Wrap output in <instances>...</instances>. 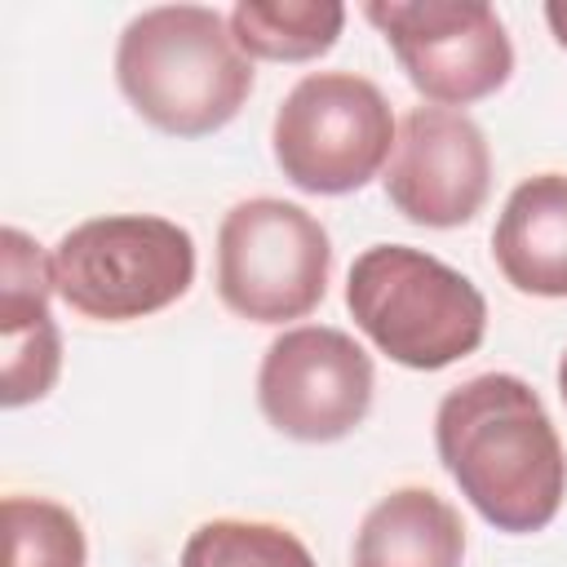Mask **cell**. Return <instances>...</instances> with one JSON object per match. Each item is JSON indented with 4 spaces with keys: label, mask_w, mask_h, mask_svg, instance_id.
I'll list each match as a JSON object with an SVG mask.
<instances>
[{
    "label": "cell",
    "mask_w": 567,
    "mask_h": 567,
    "mask_svg": "<svg viewBox=\"0 0 567 567\" xmlns=\"http://www.w3.org/2000/svg\"><path fill=\"white\" fill-rule=\"evenodd\" d=\"M341 22L346 9L337 0H239L230 35L248 58L310 62L337 44Z\"/></svg>",
    "instance_id": "obj_12"
},
{
    "label": "cell",
    "mask_w": 567,
    "mask_h": 567,
    "mask_svg": "<svg viewBox=\"0 0 567 567\" xmlns=\"http://www.w3.org/2000/svg\"><path fill=\"white\" fill-rule=\"evenodd\" d=\"M492 252L501 275L532 297H567V177L563 173H540L527 177L496 230H492Z\"/></svg>",
    "instance_id": "obj_10"
},
{
    "label": "cell",
    "mask_w": 567,
    "mask_h": 567,
    "mask_svg": "<svg viewBox=\"0 0 567 567\" xmlns=\"http://www.w3.org/2000/svg\"><path fill=\"white\" fill-rule=\"evenodd\" d=\"M390 204L416 226H465L492 190V155L478 124L447 106H416L403 115L390 164Z\"/></svg>",
    "instance_id": "obj_9"
},
{
    "label": "cell",
    "mask_w": 567,
    "mask_h": 567,
    "mask_svg": "<svg viewBox=\"0 0 567 567\" xmlns=\"http://www.w3.org/2000/svg\"><path fill=\"white\" fill-rule=\"evenodd\" d=\"M558 394H563V403H567V354H563V363H558Z\"/></svg>",
    "instance_id": "obj_18"
},
{
    "label": "cell",
    "mask_w": 567,
    "mask_h": 567,
    "mask_svg": "<svg viewBox=\"0 0 567 567\" xmlns=\"http://www.w3.org/2000/svg\"><path fill=\"white\" fill-rule=\"evenodd\" d=\"M545 18H549L554 40L567 49V0H549V4H545Z\"/></svg>",
    "instance_id": "obj_17"
},
{
    "label": "cell",
    "mask_w": 567,
    "mask_h": 567,
    "mask_svg": "<svg viewBox=\"0 0 567 567\" xmlns=\"http://www.w3.org/2000/svg\"><path fill=\"white\" fill-rule=\"evenodd\" d=\"M363 18L390 40L416 93L447 111L496 93L514 71L509 35L483 0H390Z\"/></svg>",
    "instance_id": "obj_7"
},
{
    "label": "cell",
    "mask_w": 567,
    "mask_h": 567,
    "mask_svg": "<svg viewBox=\"0 0 567 567\" xmlns=\"http://www.w3.org/2000/svg\"><path fill=\"white\" fill-rule=\"evenodd\" d=\"M62 368V341H58V323H35L27 332L0 337V403L4 408H22L35 403L53 390Z\"/></svg>",
    "instance_id": "obj_16"
},
{
    "label": "cell",
    "mask_w": 567,
    "mask_h": 567,
    "mask_svg": "<svg viewBox=\"0 0 567 567\" xmlns=\"http://www.w3.org/2000/svg\"><path fill=\"white\" fill-rule=\"evenodd\" d=\"M443 470L496 532H540L567 492L563 443L536 390L509 372L456 385L434 416Z\"/></svg>",
    "instance_id": "obj_1"
},
{
    "label": "cell",
    "mask_w": 567,
    "mask_h": 567,
    "mask_svg": "<svg viewBox=\"0 0 567 567\" xmlns=\"http://www.w3.org/2000/svg\"><path fill=\"white\" fill-rule=\"evenodd\" d=\"M261 416L297 443H337L372 408V359L341 328L306 323L270 341L257 372Z\"/></svg>",
    "instance_id": "obj_8"
},
{
    "label": "cell",
    "mask_w": 567,
    "mask_h": 567,
    "mask_svg": "<svg viewBox=\"0 0 567 567\" xmlns=\"http://www.w3.org/2000/svg\"><path fill=\"white\" fill-rule=\"evenodd\" d=\"M346 306L381 354L403 368L439 372L483 346V292L439 257L403 244H377L354 257Z\"/></svg>",
    "instance_id": "obj_3"
},
{
    "label": "cell",
    "mask_w": 567,
    "mask_h": 567,
    "mask_svg": "<svg viewBox=\"0 0 567 567\" xmlns=\"http://www.w3.org/2000/svg\"><path fill=\"white\" fill-rule=\"evenodd\" d=\"M465 523L461 514L425 492L403 487L368 509L354 536V567H461Z\"/></svg>",
    "instance_id": "obj_11"
},
{
    "label": "cell",
    "mask_w": 567,
    "mask_h": 567,
    "mask_svg": "<svg viewBox=\"0 0 567 567\" xmlns=\"http://www.w3.org/2000/svg\"><path fill=\"white\" fill-rule=\"evenodd\" d=\"M0 567H84V532L75 514L44 496H4Z\"/></svg>",
    "instance_id": "obj_13"
},
{
    "label": "cell",
    "mask_w": 567,
    "mask_h": 567,
    "mask_svg": "<svg viewBox=\"0 0 567 567\" xmlns=\"http://www.w3.org/2000/svg\"><path fill=\"white\" fill-rule=\"evenodd\" d=\"M328 230L297 204L244 199L217 235V292L252 323L306 319L328 292Z\"/></svg>",
    "instance_id": "obj_6"
},
{
    "label": "cell",
    "mask_w": 567,
    "mask_h": 567,
    "mask_svg": "<svg viewBox=\"0 0 567 567\" xmlns=\"http://www.w3.org/2000/svg\"><path fill=\"white\" fill-rule=\"evenodd\" d=\"M195 279V244L168 217H93L53 248L58 297L102 323H124L173 306Z\"/></svg>",
    "instance_id": "obj_4"
},
{
    "label": "cell",
    "mask_w": 567,
    "mask_h": 567,
    "mask_svg": "<svg viewBox=\"0 0 567 567\" xmlns=\"http://www.w3.org/2000/svg\"><path fill=\"white\" fill-rule=\"evenodd\" d=\"M385 93L354 71L306 75L275 115V164L297 190L346 195L368 186L394 151Z\"/></svg>",
    "instance_id": "obj_5"
},
{
    "label": "cell",
    "mask_w": 567,
    "mask_h": 567,
    "mask_svg": "<svg viewBox=\"0 0 567 567\" xmlns=\"http://www.w3.org/2000/svg\"><path fill=\"white\" fill-rule=\"evenodd\" d=\"M53 284V257L22 230H0V337L27 332L35 323H49V297Z\"/></svg>",
    "instance_id": "obj_15"
},
{
    "label": "cell",
    "mask_w": 567,
    "mask_h": 567,
    "mask_svg": "<svg viewBox=\"0 0 567 567\" xmlns=\"http://www.w3.org/2000/svg\"><path fill=\"white\" fill-rule=\"evenodd\" d=\"M115 80L133 111L173 137L217 133L252 93V58L235 44L230 18L204 4L137 13L115 49Z\"/></svg>",
    "instance_id": "obj_2"
},
{
    "label": "cell",
    "mask_w": 567,
    "mask_h": 567,
    "mask_svg": "<svg viewBox=\"0 0 567 567\" xmlns=\"http://www.w3.org/2000/svg\"><path fill=\"white\" fill-rule=\"evenodd\" d=\"M182 567H315V558L292 532L275 523L217 518L190 532Z\"/></svg>",
    "instance_id": "obj_14"
}]
</instances>
